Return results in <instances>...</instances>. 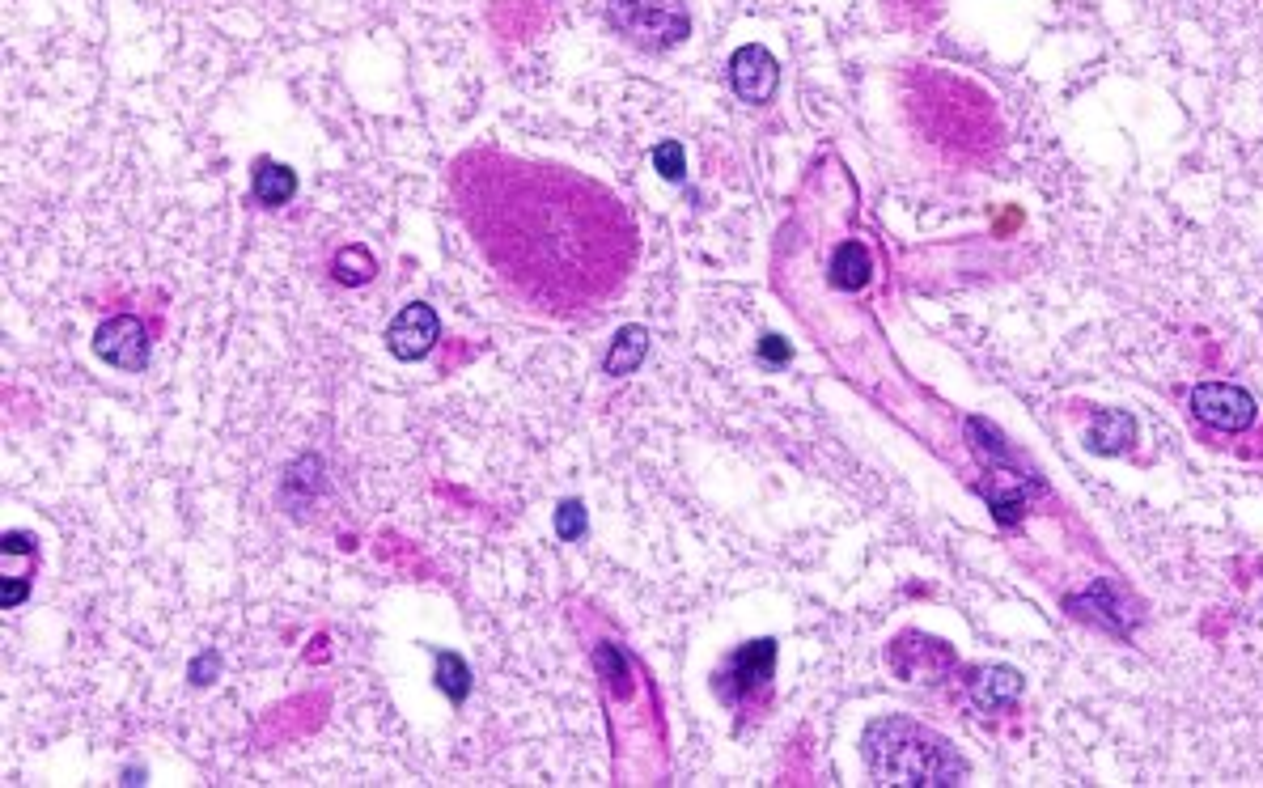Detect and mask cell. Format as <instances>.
<instances>
[{
    "mask_svg": "<svg viewBox=\"0 0 1263 788\" xmlns=\"http://www.w3.org/2000/svg\"><path fill=\"white\" fill-rule=\"evenodd\" d=\"M861 755L882 784L941 788V784L967 780L963 755L941 733H933L920 721H907V716H878V721H869L861 738Z\"/></svg>",
    "mask_w": 1263,
    "mask_h": 788,
    "instance_id": "6da1fadb",
    "label": "cell"
},
{
    "mask_svg": "<svg viewBox=\"0 0 1263 788\" xmlns=\"http://www.w3.org/2000/svg\"><path fill=\"white\" fill-rule=\"evenodd\" d=\"M607 5H611L615 26L636 47L666 51V47H679L691 34V17L683 9V0H607Z\"/></svg>",
    "mask_w": 1263,
    "mask_h": 788,
    "instance_id": "7a4b0ae2",
    "label": "cell"
},
{
    "mask_svg": "<svg viewBox=\"0 0 1263 788\" xmlns=\"http://www.w3.org/2000/svg\"><path fill=\"white\" fill-rule=\"evenodd\" d=\"M1191 416L1208 428H1217V433H1247L1259 416V407L1242 386L1204 382V386L1191 390Z\"/></svg>",
    "mask_w": 1263,
    "mask_h": 788,
    "instance_id": "3957f363",
    "label": "cell"
},
{
    "mask_svg": "<svg viewBox=\"0 0 1263 788\" xmlns=\"http://www.w3.org/2000/svg\"><path fill=\"white\" fill-rule=\"evenodd\" d=\"M94 352L102 356L106 365H115L123 373H140L149 365V335H145V322L132 318V314H119L111 322H102L98 335H94Z\"/></svg>",
    "mask_w": 1263,
    "mask_h": 788,
    "instance_id": "277c9868",
    "label": "cell"
},
{
    "mask_svg": "<svg viewBox=\"0 0 1263 788\" xmlns=\"http://www.w3.org/2000/svg\"><path fill=\"white\" fill-rule=\"evenodd\" d=\"M1069 611L1081 615V619H1094L1098 628H1107V632H1115V636H1128V632L1136 628V619H1141L1136 602H1132L1115 581H1094L1090 589H1085V594H1073V598H1069Z\"/></svg>",
    "mask_w": 1263,
    "mask_h": 788,
    "instance_id": "5b68a950",
    "label": "cell"
},
{
    "mask_svg": "<svg viewBox=\"0 0 1263 788\" xmlns=\"http://www.w3.org/2000/svg\"><path fill=\"white\" fill-rule=\"evenodd\" d=\"M729 81H734V94L742 102L759 106V102H772L776 85H780V68H776L768 47L746 43V47L734 51V60H729Z\"/></svg>",
    "mask_w": 1263,
    "mask_h": 788,
    "instance_id": "8992f818",
    "label": "cell"
},
{
    "mask_svg": "<svg viewBox=\"0 0 1263 788\" xmlns=\"http://www.w3.org/2000/svg\"><path fill=\"white\" fill-rule=\"evenodd\" d=\"M437 331H441V322H437L433 306H424V301H412V306H403L399 318L390 322L386 348L395 352L399 361H420V356H429V348L437 344Z\"/></svg>",
    "mask_w": 1263,
    "mask_h": 788,
    "instance_id": "52a82bcc",
    "label": "cell"
},
{
    "mask_svg": "<svg viewBox=\"0 0 1263 788\" xmlns=\"http://www.w3.org/2000/svg\"><path fill=\"white\" fill-rule=\"evenodd\" d=\"M772 666H776V640H751L729 657V666L721 674V695L725 700H738V695L763 687L772 678Z\"/></svg>",
    "mask_w": 1263,
    "mask_h": 788,
    "instance_id": "ba28073f",
    "label": "cell"
},
{
    "mask_svg": "<svg viewBox=\"0 0 1263 788\" xmlns=\"http://www.w3.org/2000/svg\"><path fill=\"white\" fill-rule=\"evenodd\" d=\"M1022 695V674L1009 670V666H992V670H980L971 678V700L980 704L984 712L992 708H1005Z\"/></svg>",
    "mask_w": 1263,
    "mask_h": 788,
    "instance_id": "9c48e42d",
    "label": "cell"
},
{
    "mask_svg": "<svg viewBox=\"0 0 1263 788\" xmlns=\"http://www.w3.org/2000/svg\"><path fill=\"white\" fill-rule=\"evenodd\" d=\"M1132 437H1136V420L1119 407L1098 411L1094 424H1090V450L1094 454H1124L1132 445Z\"/></svg>",
    "mask_w": 1263,
    "mask_h": 788,
    "instance_id": "30bf717a",
    "label": "cell"
},
{
    "mask_svg": "<svg viewBox=\"0 0 1263 788\" xmlns=\"http://www.w3.org/2000/svg\"><path fill=\"white\" fill-rule=\"evenodd\" d=\"M251 191H255V200H259V204H268V208H280V204H289L293 195H297V174H293L289 166H280V161L263 157L259 166H255Z\"/></svg>",
    "mask_w": 1263,
    "mask_h": 788,
    "instance_id": "8fae6325",
    "label": "cell"
},
{
    "mask_svg": "<svg viewBox=\"0 0 1263 788\" xmlns=\"http://www.w3.org/2000/svg\"><path fill=\"white\" fill-rule=\"evenodd\" d=\"M869 250L861 246V242H844L840 250H835V259H831V284L835 289H844V293H857V289H865L869 284Z\"/></svg>",
    "mask_w": 1263,
    "mask_h": 788,
    "instance_id": "7c38bea8",
    "label": "cell"
},
{
    "mask_svg": "<svg viewBox=\"0 0 1263 788\" xmlns=\"http://www.w3.org/2000/svg\"><path fill=\"white\" fill-rule=\"evenodd\" d=\"M645 352H649V331L645 327H624L615 335L611 352H607V373H611V378H624V373H632L640 361H645Z\"/></svg>",
    "mask_w": 1263,
    "mask_h": 788,
    "instance_id": "4fadbf2b",
    "label": "cell"
},
{
    "mask_svg": "<svg viewBox=\"0 0 1263 788\" xmlns=\"http://www.w3.org/2000/svg\"><path fill=\"white\" fill-rule=\"evenodd\" d=\"M437 687L446 691L454 704L467 700V691H471V670L462 666V657H458V653L437 649Z\"/></svg>",
    "mask_w": 1263,
    "mask_h": 788,
    "instance_id": "5bb4252c",
    "label": "cell"
},
{
    "mask_svg": "<svg viewBox=\"0 0 1263 788\" xmlns=\"http://www.w3.org/2000/svg\"><path fill=\"white\" fill-rule=\"evenodd\" d=\"M373 272H378V267H373V255L361 250V246H348V250L335 255V276L348 280V284H365Z\"/></svg>",
    "mask_w": 1263,
    "mask_h": 788,
    "instance_id": "9a60e30c",
    "label": "cell"
},
{
    "mask_svg": "<svg viewBox=\"0 0 1263 788\" xmlns=\"http://www.w3.org/2000/svg\"><path fill=\"white\" fill-rule=\"evenodd\" d=\"M653 170L662 178H670V183H679V178L687 174V157H683L679 140H662V145L653 149Z\"/></svg>",
    "mask_w": 1263,
    "mask_h": 788,
    "instance_id": "2e32d148",
    "label": "cell"
},
{
    "mask_svg": "<svg viewBox=\"0 0 1263 788\" xmlns=\"http://www.w3.org/2000/svg\"><path fill=\"white\" fill-rule=\"evenodd\" d=\"M598 670L607 674L611 691L628 695V661H624V653H619V649H611V644H602V649H598Z\"/></svg>",
    "mask_w": 1263,
    "mask_h": 788,
    "instance_id": "e0dca14e",
    "label": "cell"
},
{
    "mask_svg": "<svg viewBox=\"0 0 1263 788\" xmlns=\"http://www.w3.org/2000/svg\"><path fill=\"white\" fill-rule=\"evenodd\" d=\"M556 534L564 543H573V539L585 534V505H581V500H564V505L556 509Z\"/></svg>",
    "mask_w": 1263,
    "mask_h": 788,
    "instance_id": "ac0fdd59",
    "label": "cell"
},
{
    "mask_svg": "<svg viewBox=\"0 0 1263 788\" xmlns=\"http://www.w3.org/2000/svg\"><path fill=\"white\" fill-rule=\"evenodd\" d=\"M759 356H763L768 365H785V361H789V339L763 335V339H759Z\"/></svg>",
    "mask_w": 1263,
    "mask_h": 788,
    "instance_id": "d6986e66",
    "label": "cell"
},
{
    "mask_svg": "<svg viewBox=\"0 0 1263 788\" xmlns=\"http://www.w3.org/2000/svg\"><path fill=\"white\" fill-rule=\"evenodd\" d=\"M9 551H13V555H30V551H34V539H30V534H22V530H13V534H5V555H9Z\"/></svg>",
    "mask_w": 1263,
    "mask_h": 788,
    "instance_id": "ffe728a7",
    "label": "cell"
},
{
    "mask_svg": "<svg viewBox=\"0 0 1263 788\" xmlns=\"http://www.w3.org/2000/svg\"><path fill=\"white\" fill-rule=\"evenodd\" d=\"M26 594H30L26 581H9V577H5V594H0V602H5V611H9V606H17Z\"/></svg>",
    "mask_w": 1263,
    "mask_h": 788,
    "instance_id": "44dd1931",
    "label": "cell"
}]
</instances>
